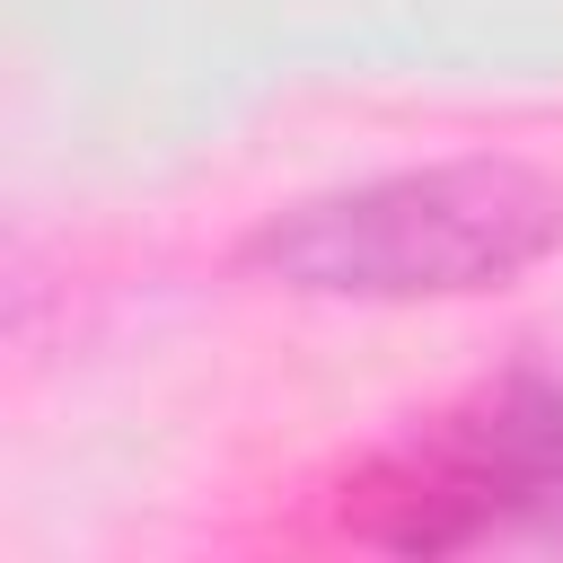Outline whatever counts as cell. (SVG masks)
<instances>
[{
    "label": "cell",
    "mask_w": 563,
    "mask_h": 563,
    "mask_svg": "<svg viewBox=\"0 0 563 563\" xmlns=\"http://www.w3.org/2000/svg\"><path fill=\"white\" fill-rule=\"evenodd\" d=\"M563 246V185L519 158L396 167L273 211L246 264L308 299H475Z\"/></svg>",
    "instance_id": "1"
}]
</instances>
